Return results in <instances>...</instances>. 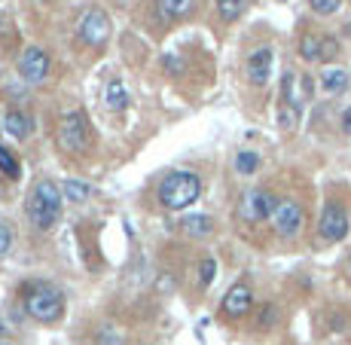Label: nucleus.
<instances>
[{
  "mask_svg": "<svg viewBox=\"0 0 351 345\" xmlns=\"http://www.w3.org/2000/svg\"><path fill=\"white\" fill-rule=\"evenodd\" d=\"M77 37L83 40L86 46H104L107 37H110V19H107V12L98 10V6L86 10L77 25Z\"/></svg>",
  "mask_w": 351,
  "mask_h": 345,
  "instance_id": "5",
  "label": "nucleus"
},
{
  "mask_svg": "<svg viewBox=\"0 0 351 345\" xmlns=\"http://www.w3.org/2000/svg\"><path fill=\"white\" fill-rule=\"evenodd\" d=\"M165 64H168V67H171V71H174V73H180V62H178V58H171V56H168V58H165Z\"/></svg>",
  "mask_w": 351,
  "mask_h": 345,
  "instance_id": "28",
  "label": "nucleus"
},
{
  "mask_svg": "<svg viewBox=\"0 0 351 345\" xmlns=\"http://www.w3.org/2000/svg\"><path fill=\"white\" fill-rule=\"evenodd\" d=\"M247 3H251V0H217V12L223 22H235V19L245 12Z\"/></svg>",
  "mask_w": 351,
  "mask_h": 345,
  "instance_id": "19",
  "label": "nucleus"
},
{
  "mask_svg": "<svg viewBox=\"0 0 351 345\" xmlns=\"http://www.w3.org/2000/svg\"><path fill=\"white\" fill-rule=\"evenodd\" d=\"M31 117L28 113H22V110H6V117H3V132L10 134V138H16V141H25L31 134Z\"/></svg>",
  "mask_w": 351,
  "mask_h": 345,
  "instance_id": "12",
  "label": "nucleus"
},
{
  "mask_svg": "<svg viewBox=\"0 0 351 345\" xmlns=\"http://www.w3.org/2000/svg\"><path fill=\"white\" fill-rule=\"evenodd\" d=\"M3 336H6V327H3V324H0V340H3Z\"/></svg>",
  "mask_w": 351,
  "mask_h": 345,
  "instance_id": "30",
  "label": "nucleus"
},
{
  "mask_svg": "<svg viewBox=\"0 0 351 345\" xmlns=\"http://www.w3.org/2000/svg\"><path fill=\"white\" fill-rule=\"evenodd\" d=\"M296 123H300V110H293V107L281 104V110H278V126H281V128H296Z\"/></svg>",
  "mask_w": 351,
  "mask_h": 345,
  "instance_id": "23",
  "label": "nucleus"
},
{
  "mask_svg": "<svg viewBox=\"0 0 351 345\" xmlns=\"http://www.w3.org/2000/svg\"><path fill=\"white\" fill-rule=\"evenodd\" d=\"M308 3H312V10L318 12V16H333L342 6V0H308Z\"/></svg>",
  "mask_w": 351,
  "mask_h": 345,
  "instance_id": "24",
  "label": "nucleus"
},
{
  "mask_svg": "<svg viewBox=\"0 0 351 345\" xmlns=\"http://www.w3.org/2000/svg\"><path fill=\"white\" fill-rule=\"evenodd\" d=\"M272 62H275L272 46H260V49H254L251 56H247V62H245L247 80H251L254 86H266L269 77H272Z\"/></svg>",
  "mask_w": 351,
  "mask_h": 345,
  "instance_id": "10",
  "label": "nucleus"
},
{
  "mask_svg": "<svg viewBox=\"0 0 351 345\" xmlns=\"http://www.w3.org/2000/svg\"><path fill=\"white\" fill-rule=\"evenodd\" d=\"M251 302H254V294L247 284H235V287H229V294L223 296V312L229 318H241L251 312Z\"/></svg>",
  "mask_w": 351,
  "mask_h": 345,
  "instance_id": "11",
  "label": "nucleus"
},
{
  "mask_svg": "<svg viewBox=\"0 0 351 345\" xmlns=\"http://www.w3.org/2000/svg\"><path fill=\"white\" fill-rule=\"evenodd\" d=\"M107 107L110 110H125L128 107V92H125L123 80H110L107 83Z\"/></svg>",
  "mask_w": 351,
  "mask_h": 345,
  "instance_id": "15",
  "label": "nucleus"
},
{
  "mask_svg": "<svg viewBox=\"0 0 351 345\" xmlns=\"http://www.w3.org/2000/svg\"><path fill=\"white\" fill-rule=\"evenodd\" d=\"M19 71H22V77L28 83H43L46 73H49V56L40 46H28L22 52V58H19Z\"/></svg>",
  "mask_w": 351,
  "mask_h": 345,
  "instance_id": "9",
  "label": "nucleus"
},
{
  "mask_svg": "<svg viewBox=\"0 0 351 345\" xmlns=\"http://www.w3.org/2000/svg\"><path fill=\"white\" fill-rule=\"evenodd\" d=\"M342 132L351 134V107H346V110H342Z\"/></svg>",
  "mask_w": 351,
  "mask_h": 345,
  "instance_id": "27",
  "label": "nucleus"
},
{
  "mask_svg": "<svg viewBox=\"0 0 351 345\" xmlns=\"http://www.w3.org/2000/svg\"><path fill=\"white\" fill-rule=\"evenodd\" d=\"M214 275H217V263H214L211 257H205V260H202V266H199V281H202V287H208V284L214 281Z\"/></svg>",
  "mask_w": 351,
  "mask_h": 345,
  "instance_id": "22",
  "label": "nucleus"
},
{
  "mask_svg": "<svg viewBox=\"0 0 351 345\" xmlns=\"http://www.w3.org/2000/svg\"><path fill=\"white\" fill-rule=\"evenodd\" d=\"M318 83L327 95H342L348 89V71H342V67H324Z\"/></svg>",
  "mask_w": 351,
  "mask_h": 345,
  "instance_id": "13",
  "label": "nucleus"
},
{
  "mask_svg": "<svg viewBox=\"0 0 351 345\" xmlns=\"http://www.w3.org/2000/svg\"><path fill=\"white\" fill-rule=\"evenodd\" d=\"M302 223H306V214H302V205L293 199H281L278 208L272 214V229L281 235V239H293L300 235Z\"/></svg>",
  "mask_w": 351,
  "mask_h": 345,
  "instance_id": "7",
  "label": "nucleus"
},
{
  "mask_svg": "<svg viewBox=\"0 0 351 345\" xmlns=\"http://www.w3.org/2000/svg\"><path fill=\"white\" fill-rule=\"evenodd\" d=\"M62 195H64L67 202H73V205H80V202H86L92 195V187L83 184V180H64Z\"/></svg>",
  "mask_w": 351,
  "mask_h": 345,
  "instance_id": "18",
  "label": "nucleus"
},
{
  "mask_svg": "<svg viewBox=\"0 0 351 345\" xmlns=\"http://www.w3.org/2000/svg\"><path fill=\"white\" fill-rule=\"evenodd\" d=\"M202 195V180L193 171H171L156 189V199L168 211H184Z\"/></svg>",
  "mask_w": 351,
  "mask_h": 345,
  "instance_id": "2",
  "label": "nucleus"
},
{
  "mask_svg": "<svg viewBox=\"0 0 351 345\" xmlns=\"http://www.w3.org/2000/svg\"><path fill=\"white\" fill-rule=\"evenodd\" d=\"M62 187L56 180H37L28 195V220L37 229H52L62 214Z\"/></svg>",
  "mask_w": 351,
  "mask_h": 345,
  "instance_id": "1",
  "label": "nucleus"
},
{
  "mask_svg": "<svg viewBox=\"0 0 351 345\" xmlns=\"http://www.w3.org/2000/svg\"><path fill=\"white\" fill-rule=\"evenodd\" d=\"M336 56H339V43H336L333 37H324V43H321V62H333Z\"/></svg>",
  "mask_w": 351,
  "mask_h": 345,
  "instance_id": "25",
  "label": "nucleus"
},
{
  "mask_svg": "<svg viewBox=\"0 0 351 345\" xmlns=\"http://www.w3.org/2000/svg\"><path fill=\"white\" fill-rule=\"evenodd\" d=\"M275 208H278V199H275L272 193H266V189H251V193L241 195L239 214L247 223H260V220H272Z\"/></svg>",
  "mask_w": 351,
  "mask_h": 345,
  "instance_id": "6",
  "label": "nucleus"
},
{
  "mask_svg": "<svg viewBox=\"0 0 351 345\" xmlns=\"http://www.w3.org/2000/svg\"><path fill=\"white\" fill-rule=\"evenodd\" d=\"M272 318H275V309H266V312L260 315V321H263V324H272Z\"/></svg>",
  "mask_w": 351,
  "mask_h": 345,
  "instance_id": "29",
  "label": "nucleus"
},
{
  "mask_svg": "<svg viewBox=\"0 0 351 345\" xmlns=\"http://www.w3.org/2000/svg\"><path fill=\"white\" fill-rule=\"evenodd\" d=\"M0 345H10V342H3V340H0Z\"/></svg>",
  "mask_w": 351,
  "mask_h": 345,
  "instance_id": "31",
  "label": "nucleus"
},
{
  "mask_svg": "<svg viewBox=\"0 0 351 345\" xmlns=\"http://www.w3.org/2000/svg\"><path fill=\"white\" fill-rule=\"evenodd\" d=\"M25 309H28V315L34 321L56 324L64 315V296L52 284H34L28 290V296H25Z\"/></svg>",
  "mask_w": 351,
  "mask_h": 345,
  "instance_id": "3",
  "label": "nucleus"
},
{
  "mask_svg": "<svg viewBox=\"0 0 351 345\" xmlns=\"http://www.w3.org/2000/svg\"><path fill=\"white\" fill-rule=\"evenodd\" d=\"M180 229H184L186 235H208V233H214V220L208 217V214H186V217L180 220Z\"/></svg>",
  "mask_w": 351,
  "mask_h": 345,
  "instance_id": "14",
  "label": "nucleus"
},
{
  "mask_svg": "<svg viewBox=\"0 0 351 345\" xmlns=\"http://www.w3.org/2000/svg\"><path fill=\"white\" fill-rule=\"evenodd\" d=\"M56 138H58V147H62V150H67V153H83L86 147H89V141H92L89 119H86L80 110L67 113L62 123H58Z\"/></svg>",
  "mask_w": 351,
  "mask_h": 345,
  "instance_id": "4",
  "label": "nucleus"
},
{
  "mask_svg": "<svg viewBox=\"0 0 351 345\" xmlns=\"http://www.w3.org/2000/svg\"><path fill=\"white\" fill-rule=\"evenodd\" d=\"M10 248H12V233H10V226H6V223H0V257L10 251Z\"/></svg>",
  "mask_w": 351,
  "mask_h": 345,
  "instance_id": "26",
  "label": "nucleus"
},
{
  "mask_svg": "<svg viewBox=\"0 0 351 345\" xmlns=\"http://www.w3.org/2000/svg\"><path fill=\"white\" fill-rule=\"evenodd\" d=\"M190 10H193V0H159L162 19H184Z\"/></svg>",
  "mask_w": 351,
  "mask_h": 345,
  "instance_id": "17",
  "label": "nucleus"
},
{
  "mask_svg": "<svg viewBox=\"0 0 351 345\" xmlns=\"http://www.w3.org/2000/svg\"><path fill=\"white\" fill-rule=\"evenodd\" d=\"M321 43H324V37H318V34H302L300 56L306 58V62H321Z\"/></svg>",
  "mask_w": 351,
  "mask_h": 345,
  "instance_id": "16",
  "label": "nucleus"
},
{
  "mask_svg": "<svg viewBox=\"0 0 351 345\" xmlns=\"http://www.w3.org/2000/svg\"><path fill=\"white\" fill-rule=\"evenodd\" d=\"M0 174H6V178H12V180L19 178V162L3 144H0Z\"/></svg>",
  "mask_w": 351,
  "mask_h": 345,
  "instance_id": "21",
  "label": "nucleus"
},
{
  "mask_svg": "<svg viewBox=\"0 0 351 345\" xmlns=\"http://www.w3.org/2000/svg\"><path fill=\"white\" fill-rule=\"evenodd\" d=\"M256 168H260V156H256L254 150H241L239 156H235V171L239 174H254Z\"/></svg>",
  "mask_w": 351,
  "mask_h": 345,
  "instance_id": "20",
  "label": "nucleus"
},
{
  "mask_svg": "<svg viewBox=\"0 0 351 345\" xmlns=\"http://www.w3.org/2000/svg\"><path fill=\"white\" fill-rule=\"evenodd\" d=\"M351 223H348V211L339 205V202H327L318 220V233L324 241H342L348 235Z\"/></svg>",
  "mask_w": 351,
  "mask_h": 345,
  "instance_id": "8",
  "label": "nucleus"
}]
</instances>
